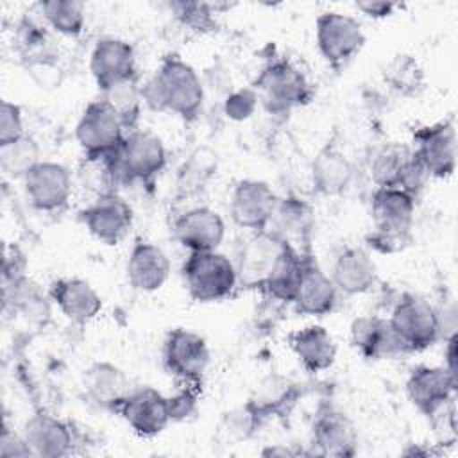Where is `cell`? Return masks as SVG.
<instances>
[{
  "mask_svg": "<svg viewBox=\"0 0 458 458\" xmlns=\"http://www.w3.org/2000/svg\"><path fill=\"white\" fill-rule=\"evenodd\" d=\"M351 344L365 360H394L408 354L388 318L379 315L354 318L351 324Z\"/></svg>",
  "mask_w": 458,
  "mask_h": 458,
  "instance_id": "obj_21",
  "label": "cell"
},
{
  "mask_svg": "<svg viewBox=\"0 0 458 458\" xmlns=\"http://www.w3.org/2000/svg\"><path fill=\"white\" fill-rule=\"evenodd\" d=\"M39 161V145L27 134L16 141L0 145V166L13 179H23Z\"/></svg>",
  "mask_w": 458,
  "mask_h": 458,
  "instance_id": "obj_36",
  "label": "cell"
},
{
  "mask_svg": "<svg viewBox=\"0 0 458 458\" xmlns=\"http://www.w3.org/2000/svg\"><path fill=\"white\" fill-rule=\"evenodd\" d=\"M388 322L408 354L426 351L442 336L438 311L428 301L411 293L401 295L390 311Z\"/></svg>",
  "mask_w": 458,
  "mask_h": 458,
  "instance_id": "obj_6",
  "label": "cell"
},
{
  "mask_svg": "<svg viewBox=\"0 0 458 458\" xmlns=\"http://www.w3.org/2000/svg\"><path fill=\"white\" fill-rule=\"evenodd\" d=\"M88 233L106 245L120 243L132 227L134 211L116 191H106L79 213Z\"/></svg>",
  "mask_w": 458,
  "mask_h": 458,
  "instance_id": "obj_11",
  "label": "cell"
},
{
  "mask_svg": "<svg viewBox=\"0 0 458 458\" xmlns=\"http://www.w3.org/2000/svg\"><path fill=\"white\" fill-rule=\"evenodd\" d=\"M129 284L143 293L159 290L170 276L172 265L166 252L147 240H136L127 258Z\"/></svg>",
  "mask_w": 458,
  "mask_h": 458,
  "instance_id": "obj_24",
  "label": "cell"
},
{
  "mask_svg": "<svg viewBox=\"0 0 458 458\" xmlns=\"http://www.w3.org/2000/svg\"><path fill=\"white\" fill-rule=\"evenodd\" d=\"M161 356L165 370L175 377L177 383L202 388L211 358L204 336L186 327L170 329L165 336Z\"/></svg>",
  "mask_w": 458,
  "mask_h": 458,
  "instance_id": "obj_8",
  "label": "cell"
},
{
  "mask_svg": "<svg viewBox=\"0 0 458 458\" xmlns=\"http://www.w3.org/2000/svg\"><path fill=\"white\" fill-rule=\"evenodd\" d=\"M252 88L270 114H288L313 98L310 81L286 57L270 59L254 79Z\"/></svg>",
  "mask_w": 458,
  "mask_h": 458,
  "instance_id": "obj_4",
  "label": "cell"
},
{
  "mask_svg": "<svg viewBox=\"0 0 458 458\" xmlns=\"http://www.w3.org/2000/svg\"><path fill=\"white\" fill-rule=\"evenodd\" d=\"M143 104L159 113H172L195 122L204 106V86L195 68L179 55H165L154 75L141 86Z\"/></svg>",
  "mask_w": 458,
  "mask_h": 458,
  "instance_id": "obj_1",
  "label": "cell"
},
{
  "mask_svg": "<svg viewBox=\"0 0 458 458\" xmlns=\"http://www.w3.org/2000/svg\"><path fill=\"white\" fill-rule=\"evenodd\" d=\"M258 93L256 89L250 88H240L233 93L227 95L225 102H224V113L229 120L234 122H243L247 118H250L258 107Z\"/></svg>",
  "mask_w": 458,
  "mask_h": 458,
  "instance_id": "obj_40",
  "label": "cell"
},
{
  "mask_svg": "<svg viewBox=\"0 0 458 458\" xmlns=\"http://www.w3.org/2000/svg\"><path fill=\"white\" fill-rule=\"evenodd\" d=\"M288 344L302 369L308 372H324L336 360V344L324 326L311 324L301 327L290 333Z\"/></svg>",
  "mask_w": 458,
  "mask_h": 458,
  "instance_id": "obj_29",
  "label": "cell"
},
{
  "mask_svg": "<svg viewBox=\"0 0 458 458\" xmlns=\"http://www.w3.org/2000/svg\"><path fill=\"white\" fill-rule=\"evenodd\" d=\"M98 91H100L98 98L113 113H116V116L122 120L127 132L138 129V120L143 106V95H141V86L138 82V77L118 81Z\"/></svg>",
  "mask_w": 458,
  "mask_h": 458,
  "instance_id": "obj_32",
  "label": "cell"
},
{
  "mask_svg": "<svg viewBox=\"0 0 458 458\" xmlns=\"http://www.w3.org/2000/svg\"><path fill=\"white\" fill-rule=\"evenodd\" d=\"M415 200L399 188H376L370 197L374 227L365 236L367 245L381 254L403 250L411 240Z\"/></svg>",
  "mask_w": 458,
  "mask_h": 458,
  "instance_id": "obj_2",
  "label": "cell"
},
{
  "mask_svg": "<svg viewBox=\"0 0 458 458\" xmlns=\"http://www.w3.org/2000/svg\"><path fill=\"white\" fill-rule=\"evenodd\" d=\"M310 175L313 190L318 195L336 197L351 186L354 177V166L338 147L326 145L313 157Z\"/></svg>",
  "mask_w": 458,
  "mask_h": 458,
  "instance_id": "obj_30",
  "label": "cell"
},
{
  "mask_svg": "<svg viewBox=\"0 0 458 458\" xmlns=\"http://www.w3.org/2000/svg\"><path fill=\"white\" fill-rule=\"evenodd\" d=\"M89 72L98 89L123 79L138 77L134 47L120 38L98 39L89 55Z\"/></svg>",
  "mask_w": 458,
  "mask_h": 458,
  "instance_id": "obj_22",
  "label": "cell"
},
{
  "mask_svg": "<svg viewBox=\"0 0 458 458\" xmlns=\"http://www.w3.org/2000/svg\"><path fill=\"white\" fill-rule=\"evenodd\" d=\"M413 152L429 177H451L456 166V127L453 118L419 127L413 132Z\"/></svg>",
  "mask_w": 458,
  "mask_h": 458,
  "instance_id": "obj_12",
  "label": "cell"
},
{
  "mask_svg": "<svg viewBox=\"0 0 458 458\" xmlns=\"http://www.w3.org/2000/svg\"><path fill=\"white\" fill-rule=\"evenodd\" d=\"M279 197L272 186L261 179H242L236 182L231 200L229 215L233 222L249 231H263L270 227Z\"/></svg>",
  "mask_w": 458,
  "mask_h": 458,
  "instance_id": "obj_13",
  "label": "cell"
},
{
  "mask_svg": "<svg viewBox=\"0 0 458 458\" xmlns=\"http://www.w3.org/2000/svg\"><path fill=\"white\" fill-rule=\"evenodd\" d=\"M82 388L86 397L111 413H118L127 395L132 392L129 376L111 361H93L82 370Z\"/></svg>",
  "mask_w": 458,
  "mask_h": 458,
  "instance_id": "obj_20",
  "label": "cell"
},
{
  "mask_svg": "<svg viewBox=\"0 0 458 458\" xmlns=\"http://www.w3.org/2000/svg\"><path fill=\"white\" fill-rule=\"evenodd\" d=\"M317 47L333 70H342L365 45L361 23L342 13H322L315 21Z\"/></svg>",
  "mask_w": 458,
  "mask_h": 458,
  "instance_id": "obj_9",
  "label": "cell"
},
{
  "mask_svg": "<svg viewBox=\"0 0 458 458\" xmlns=\"http://www.w3.org/2000/svg\"><path fill=\"white\" fill-rule=\"evenodd\" d=\"M48 295L57 310L77 326L91 322L102 311V297L81 277H59L50 283Z\"/></svg>",
  "mask_w": 458,
  "mask_h": 458,
  "instance_id": "obj_23",
  "label": "cell"
},
{
  "mask_svg": "<svg viewBox=\"0 0 458 458\" xmlns=\"http://www.w3.org/2000/svg\"><path fill=\"white\" fill-rule=\"evenodd\" d=\"M21 136H25L21 107L14 102L4 100L0 107V145L16 141Z\"/></svg>",
  "mask_w": 458,
  "mask_h": 458,
  "instance_id": "obj_41",
  "label": "cell"
},
{
  "mask_svg": "<svg viewBox=\"0 0 458 458\" xmlns=\"http://www.w3.org/2000/svg\"><path fill=\"white\" fill-rule=\"evenodd\" d=\"M413 148L401 143H388L376 152L370 163V177L376 188H399Z\"/></svg>",
  "mask_w": 458,
  "mask_h": 458,
  "instance_id": "obj_33",
  "label": "cell"
},
{
  "mask_svg": "<svg viewBox=\"0 0 458 458\" xmlns=\"http://www.w3.org/2000/svg\"><path fill=\"white\" fill-rule=\"evenodd\" d=\"M383 79L388 88L403 97H415L424 88V70L415 57L406 54L395 55L386 63Z\"/></svg>",
  "mask_w": 458,
  "mask_h": 458,
  "instance_id": "obj_35",
  "label": "cell"
},
{
  "mask_svg": "<svg viewBox=\"0 0 458 458\" xmlns=\"http://www.w3.org/2000/svg\"><path fill=\"white\" fill-rule=\"evenodd\" d=\"M125 136L127 129L122 120L100 98L84 107L75 127V138L84 159L106 161L113 157L120 150Z\"/></svg>",
  "mask_w": 458,
  "mask_h": 458,
  "instance_id": "obj_7",
  "label": "cell"
},
{
  "mask_svg": "<svg viewBox=\"0 0 458 458\" xmlns=\"http://www.w3.org/2000/svg\"><path fill=\"white\" fill-rule=\"evenodd\" d=\"M284 243L286 240H283L272 229L254 231V234L242 247L238 263H234L236 274H238V284L249 290L252 288L261 290Z\"/></svg>",
  "mask_w": 458,
  "mask_h": 458,
  "instance_id": "obj_17",
  "label": "cell"
},
{
  "mask_svg": "<svg viewBox=\"0 0 458 458\" xmlns=\"http://www.w3.org/2000/svg\"><path fill=\"white\" fill-rule=\"evenodd\" d=\"M331 279L340 293L361 295L377 281V268L370 254L361 247H345L335 258Z\"/></svg>",
  "mask_w": 458,
  "mask_h": 458,
  "instance_id": "obj_26",
  "label": "cell"
},
{
  "mask_svg": "<svg viewBox=\"0 0 458 458\" xmlns=\"http://www.w3.org/2000/svg\"><path fill=\"white\" fill-rule=\"evenodd\" d=\"M72 174L55 161H39L23 177V188L29 202L43 213H55L68 206L72 197Z\"/></svg>",
  "mask_w": 458,
  "mask_h": 458,
  "instance_id": "obj_14",
  "label": "cell"
},
{
  "mask_svg": "<svg viewBox=\"0 0 458 458\" xmlns=\"http://www.w3.org/2000/svg\"><path fill=\"white\" fill-rule=\"evenodd\" d=\"M188 295L197 302H218L238 288L236 265L218 250L190 252L182 265Z\"/></svg>",
  "mask_w": 458,
  "mask_h": 458,
  "instance_id": "obj_5",
  "label": "cell"
},
{
  "mask_svg": "<svg viewBox=\"0 0 458 458\" xmlns=\"http://www.w3.org/2000/svg\"><path fill=\"white\" fill-rule=\"evenodd\" d=\"M356 9L360 13H363L369 18L374 20H383L388 18L390 14H394V11L397 9V4L394 2H374V0H360L356 2Z\"/></svg>",
  "mask_w": 458,
  "mask_h": 458,
  "instance_id": "obj_44",
  "label": "cell"
},
{
  "mask_svg": "<svg viewBox=\"0 0 458 458\" xmlns=\"http://www.w3.org/2000/svg\"><path fill=\"white\" fill-rule=\"evenodd\" d=\"M106 163L114 184L152 186L166 166V148L154 132L134 129L127 132L120 150Z\"/></svg>",
  "mask_w": 458,
  "mask_h": 458,
  "instance_id": "obj_3",
  "label": "cell"
},
{
  "mask_svg": "<svg viewBox=\"0 0 458 458\" xmlns=\"http://www.w3.org/2000/svg\"><path fill=\"white\" fill-rule=\"evenodd\" d=\"M259 454H261V456H267V458H272V456H283V458H286V456H299V454H306V456H310V453H308V451L293 449V447H290V445H283V444L267 445V447H263V449H261V453H259Z\"/></svg>",
  "mask_w": 458,
  "mask_h": 458,
  "instance_id": "obj_45",
  "label": "cell"
},
{
  "mask_svg": "<svg viewBox=\"0 0 458 458\" xmlns=\"http://www.w3.org/2000/svg\"><path fill=\"white\" fill-rule=\"evenodd\" d=\"M21 435L34 458L68 456L75 445L73 428L66 420L47 411H36L30 415L23 424Z\"/></svg>",
  "mask_w": 458,
  "mask_h": 458,
  "instance_id": "obj_18",
  "label": "cell"
},
{
  "mask_svg": "<svg viewBox=\"0 0 458 458\" xmlns=\"http://www.w3.org/2000/svg\"><path fill=\"white\" fill-rule=\"evenodd\" d=\"M310 252H302L293 247L290 242L284 243L270 276L267 277L261 292H265L270 299L292 304L304 272V263Z\"/></svg>",
  "mask_w": 458,
  "mask_h": 458,
  "instance_id": "obj_31",
  "label": "cell"
},
{
  "mask_svg": "<svg viewBox=\"0 0 458 458\" xmlns=\"http://www.w3.org/2000/svg\"><path fill=\"white\" fill-rule=\"evenodd\" d=\"M118 415L141 438L157 437L172 422L168 397L154 386L132 388Z\"/></svg>",
  "mask_w": 458,
  "mask_h": 458,
  "instance_id": "obj_16",
  "label": "cell"
},
{
  "mask_svg": "<svg viewBox=\"0 0 458 458\" xmlns=\"http://www.w3.org/2000/svg\"><path fill=\"white\" fill-rule=\"evenodd\" d=\"M444 342H445V349H444V358H445V363L444 367L456 376V333H451L447 336H444Z\"/></svg>",
  "mask_w": 458,
  "mask_h": 458,
  "instance_id": "obj_46",
  "label": "cell"
},
{
  "mask_svg": "<svg viewBox=\"0 0 458 458\" xmlns=\"http://www.w3.org/2000/svg\"><path fill=\"white\" fill-rule=\"evenodd\" d=\"M172 231L174 238L188 252H206L218 250L225 236V224L215 209L199 206L179 215Z\"/></svg>",
  "mask_w": 458,
  "mask_h": 458,
  "instance_id": "obj_19",
  "label": "cell"
},
{
  "mask_svg": "<svg viewBox=\"0 0 458 458\" xmlns=\"http://www.w3.org/2000/svg\"><path fill=\"white\" fill-rule=\"evenodd\" d=\"M265 422L267 420L258 413V410L249 401H245L243 404L224 413L220 431L222 435H225L227 440L242 442L252 438L263 428Z\"/></svg>",
  "mask_w": 458,
  "mask_h": 458,
  "instance_id": "obj_37",
  "label": "cell"
},
{
  "mask_svg": "<svg viewBox=\"0 0 458 458\" xmlns=\"http://www.w3.org/2000/svg\"><path fill=\"white\" fill-rule=\"evenodd\" d=\"M270 225L272 227L268 229L276 231L283 240L290 242L299 250H311L310 243L315 227V213L306 200L295 195L279 199Z\"/></svg>",
  "mask_w": 458,
  "mask_h": 458,
  "instance_id": "obj_27",
  "label": "cell"
},
{
  "mask_svg": "<svg viewBox=\"0 0 458 458\" xmlns=\"http://www.w3.org/2000/svg\"><path fill=\"white\" fill-rule=\"evenodd\" d=\"M224 5L208 2H172L170 11L175 20L193 32H211L216 29V14Z\"/></svg>",
  "mask_w": 458,
  "mask_h": 458,
  "instance_id": "obj_38",
  "label": "cell"
},
{
  "mask_svg": "<svg viewBox=\"0 0 458 458\" xmlns=\"http://www.w3.org/2000/svg\"><path fill=\"white\" fill-rule=\"evenodd\" d=\"M302 394V385L293 381L292 377L281 374H268L258 383L247 401L258 410V413L265 420H270L276 417L290 415Z\"/></svg>",
  "mask_w": 458,
  "mask_h": 458,
  "instance_id": "obj_28",
  "label": "cell"
},
{
  "mask_svg": "<svg viewBox=\"0 0 458 458\" xmlns=\"http://www.w3.org/2000/svg\"><path fill=\"white\" fill-rule=\"evenodd\" d=\"M338 290L331 279L317 263L313 252L308 254L304 272L293 299V306L299 313L310 317L329 315L338 302Z\"/></svg>",
  "mask_w": 458,
  "mask_h": 458,
  "instance_id": "obj_25",
  "label": "cell"
},
{
  "mask_svg": "<svg viewBox=\"0 0 458 458\" xmlns=\"http://www.w3.org/2000/svg\"><path fill=\"white\" fill-rule=\"evenodd\" d=\"M199 157H200V150L197 154H193L188 163H184V168L181 170V175L184 177L182 186H186V182H188L190 184L188 188H199L213 174V170H215L213 161L204 157V154H202V159H199Z\"/></svg>",
  "mask_w": 458,
  "mask_h": 458,
  "instance_id": "obj_42",
  "label": "cell"
},
{
  "mask_svg": "<svg viewBox=\"0 0 458 458\" xmlns=\"http://www.w3.org/2000/svg\"><path fill=\"white\" fill-rule=\"evenodd\" d=\"M200 390H202L200 386L179 383L177 392L174 395H166L168 397V408H170L172 422L188 420V419H191L197 413Z\"/></svg>",
  "mask_w": 458,
  "mask_h": 458,
  "instance_id": "obj_39",
  "label": "cell"
},
{
  "mask_svg": "<svg viewBox=\"0 0 458 458\" xmlns=\"http://www.w3.org/2000/svg\"><path fill=\"white\" fill-rule=\"evenodd\" d=\"M0 456L2 458H34L23 435L14 433L7 426H4V431L0 437Z\"/></svg>",
  "mask_w": 458,
  "mask_h": 458,
  "instance_id": "obj_43",
  "label": "cell"
},
{
  "mask_svg": "<svg viewBox=\"0 0 458 458\" xmlns=\"http://www.w3.org/2000/svg\"><path fill=\"white\" fill-rule=\"evenodd\" d=\"M456 376L444 365L415 367L406 379V394L411 404L428 419L454 401Z\"/></svg>",
  "mask_w": 458,
  "mask_h": 458,
  "instance_id": "obj_15",
  "label": "cell"
},
{
  "mask_svg": "<svg viewBox=\"0 0 458 458\" xmlns=\"http://www.w3.org/2000/svg\"><path fill=\"white\" fill-rule=\"evenodd\" d=\"M39 13L47 25L63 36L77 38L84 30V4L77 0H45L39 4Z\"/></svg>",
  "mask_w": 458,
  "mask_h": 458,
  "instance_id": "obj_34",
  "label": "cell"
},
{
  "mask_svg": "<svg viewBox=\"0 0 458 458\" xmlns=\"http://www.w3.org/2000/svg\"><path fill=\"white\" fill-rule=\"evenodd\" d=\"M310 456L351 458L358 451V431L347 413L329 403H320L310 435Z\"/></svg>",
  "mask_w": 458,
  "mask_h": 458,
  "instance_id": "obj_10",
  "label": "cell"
}]
</instances>
